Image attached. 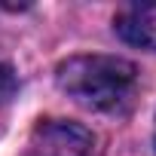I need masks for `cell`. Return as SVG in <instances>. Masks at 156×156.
Segmentation results:
<instances>
[{"instance_id": "obj_5", "label": "cell", "mask_w": 156, "mask_h": 156, "mask_svg": "<svg viewBox=\"0 0 156 156\" xmlns=\"http://www.w3.org/2000/svg\"><path fill=\"white\" fill-rule=\"evenodd\" d=\"M153 144H156V132H153Z\"/></svg>"}, {"instance_id": "obj_1", "label": "cell", "mask_w": 156, "mask_h": 156, "mask_svg": "<svg viewBox=\"0 0 156 156\" xmlns=\"http://www.w3.org/2000/svg\"><path fill=\"white\" fill-rule=\"evenodd\" d=\"M61 92L95 110H110L129 98L138 67L116 55H73L55 67Z\"/></svg>"}, {"instance_id": "obj_4", "label": "cell", "mask_w": 156, "mask_h": 156, "mask_svg": "<svg viewBox=\"0 0 156 156\" xmlns=\"http://www.w3.org/2000/svg\"><path fill=\"white\" fill-rule=\"evenodd\" d=\"M16 92V73L9 64H0V101H6Z\"/></svg>"}, {"instance_id": "obj_2", "label": "cell", "mask_w": 156, "mask_h": 156, "mask_svg": "<svg viewBox=\"0 0 156 156\" xmlns=\"http://www.w3.org/2000/svg\"><path fill=\"white\" fill-rule=\"evenodd\" d=\"M25 156H95V138L80 122L46 119L31 132Z\"/></svg>"}, {"instance_id": "obj_3", "label": "cell", "mask_w": 156, "mask_h": 156, "mask_svg": "<svg viewBox=\"0 0 156 156\" xmlns=\"http://www.w3.org/2000/svg\"><path fill=\"white\" fill-rule=\"evenodd\" d=\"M116 34L138 49L156 52V3H132L113 19Z\"/></svg>"}]
</instances>
